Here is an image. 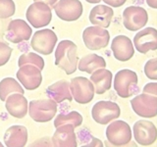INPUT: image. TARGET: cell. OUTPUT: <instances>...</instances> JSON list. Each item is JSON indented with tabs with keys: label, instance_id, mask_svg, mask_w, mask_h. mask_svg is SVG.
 I'll return each mask as SVG.
<instances>
[{
	"label": "cell",
	"instance_id": "83f0119b",
	"mask_svg": "<svg viewBox=\"0 0 157 147\" xmlns=\"http://www.w3.org/2000/svg\"><path fill=\"white\" fill-rule=\"evenodd\" d=\"M16 11V5L13 0H0V19L12 17Z\"/></svg>",
	"mask_w": 157,
	"mask_h": 147
},
{
	"label": "cell",
	"instance_id": "d6986e66",
	"mask_svg": "<svg viewBox=\"0 0 157 147\" xmlns=\"http://www.w3.org/2000/svg\"><path fill=\"white\" fill-rule=\"evenodd\" d=\"M28 100L22 93H13L5 100V107L11 116L23 119L28 113Z\"/></svg>",
	"mask_w": 157,
	"mask_h": 147
},
{
	"label": "cell",
	"instance_id": "5bb4252c",
	"mask_svg": "<svg viewBox=\"0 0 157 147\" xmlns=\"http://www.w3.org/2000/svg\"><path fill=\"white\" fill-rule=\"evenodd\" d=\"M17 78L26 89L34 90L41 85V70L32 64H26L20 67L17 72Z\"/></svg>",
	"mask_w": 157,
	"mask_h": 147
},
{
	"label": "cell",
	"instance_id": "484cf974",
	"mask_svg": "<svg viewBox=\"0 0 157 147\" xmlns=\"http://www.w3.org/2000/svg\"><path fill=\"white\" fill-rule=\"evenodd\" d=\"M82 117L78 112L72 111L68 114H59L54 120V126L58 127L62 125H71L74 127H78L82 125Z\"/></svg>",
	"mask_w": 157,
	"mask_h": 147
},
{
	"label": "cell",
	"instance_id": "ba28073f",
	"mask_svg": "<svg viewBox=\"0 0 157 147\" xmlns=\"http://www.w3.org/2000/svg\"><path fill=\"white\" fill-rule=\"evenodd\" d=\"M57 40L58 38L56 33L52 29L45 28L33 33L31 46L34 51L38 52L39 54L49 55L53 52Z\"/></svg>",
	"mask_w": 157,
	"mask_h": 147
},
{
	"label": "cell",
	"instance_id": "4316f807",
	"mask_svg": "<svg viewBox=\"0 0 157 147\" xmlns=\"http://www.w3.org/2000/svg\"><path fill=\"white\" fill-rule=\"evenodd\" d=\"M26 64H32V65L37 67L39 70H43L44 68V60L42 59V57H40L36 53L29 52L20 56L18 66L21 67L23 65H26Z\"/></svg>",
	"mask_w": 157,
	"mask_h": 147
},
{
	"label": "cell",
	"instance_id": "1f68e13d",
	"mask_svg": "<svg viewBox=\"0 0 157 147\" xmlns=\"http://www.w3.org/2000/svg\"><path fill=\"white\" fill-rule=\"evenodd\" d=\"M103 2H105L107 5H109L110 7H114V8H118L123 6L127 0H102Z\"/></svg>",
	"mask_w": 157,
	"mask_h": 147
},
{
	"label": "cell",
	"instance_id": "f546056e",
	"mask_svg": "<svg viewBox=\"0 0 157 147\" xmlns=\"http://www.w3.org/2000/svg\"><path fill=\"white\" fill-rule=\"evenodd\" d=\"M12 54V48L7 43L0 41V67L6 65Z\"/></svg>",
	"mask_w": 157,
	"mask_h": 147
},
{
	"label": "cell",
	"instance_id": "836d02e7",
	"mask_svg": "<svg viewBox=\"0 0 157 147\" xmlns=\"http://www.w3.org/2000/svg\"><path fill=\"white\" fill-rule=\"evenodd\" d=\"M146 3L152 9L157 8V0H146Z\"/></svg>",
	"mask_w": 157,
	"mask_h": 147
},
{
	"label": "cell",
	"instance_id": "4dcf8cb0",
	"mask_svg": "<svg viewBox=\"0 0 157 147\" xmlns=\"http://www.w3.org/2000/svg\"><path fill=\"white\" fill-rule=\"evenodd\" d=\"M144 93H147V94H151L157 96V83L156 82H150L144 87Z\"/></svg>",
	"mask_w": 157,
	"mask_h": 147
},
{
	"label": "cell",
	"instance_id": "6da1fadb",
	"mask_svg": "<svg viewBox=\"0 0 157 147\" xmlns=\"http://www.w3.org/2000/svg\"><path fill=\"white\" fill-rule=\"evenodd\" d=\"M77 50V45L71 40H62L57 45L55 50V65L67 75H72L78 69V58Z\"/></svg>",
	"mask_w": 157,
	"mask_h": 147
},
{
	"label": "cell",
	"instance_id": "52a82bcc",
	"mask_svg": "<svg viewBox=\"0 0 157 147\" xmlns=\"http://www.w3.org/2000/svg\"><path fill=\"white\" fill-rule=\"evenodd\" d=\"M85 45L90 50H100L105 48L110 41V33L101 27L92 26L86 28L82 32Z\"/></svg>",
	"mask_w": 157,
	"mask_h": 147
},
{
	"label": "cell",
	"instance_id": "30bf717a",
	"mask_svg": "<svg viewBox=\"0 0 157 147\" xmlns=\"http://www.w3.org/2000/svg\"><path fill=\"white\" fill-rule=\"evenodd\" d=\"M148 22V14L146 10L139 6H129L123 12L124 27L131 32L140 31Z\"/></svg>",
	"mask_w": 157,
	"mask_h": 147
},
{
	"label": "cell",
	"instance_id": "2e32d148",
	"mask_svg": "<svg viewBox=\"0 0 157 147\" xmlns=\"http://www.w3.org/2000/svg\"><path fill=\"white\" fill-rule=\"evenodd\" d=\"M134 44L137 51L145 54L150 50L157 49V29L145 28L137 32L134 37Z\"/></svg>",
	"mask_w": 157,
	"mask_h": 147
},
{
	"label": "cell",
	"instance_id": "8fae6325",
	"mask_svg": "<svg viewBox=\"0 0 157 147\" xmlns=\"http://www.w3.org/2000/svg\"><path fill=\"white\" fill-rule=\"evenodd\" d=\"M131 105L136 115L142 118H154L157 115V96L141 93L131 100Z\"/></svg>",
	"mask_w": 157,
	"mask_h": 147
},
{
	"label": "cell",
	"instance_id": "7c38bea8",
	"mask_svg": "<svg viewBox=\"0 0 157 147\" xmlns=\"http://www.w3.org/2000/svg\"><path fill=\"white\" fill-rule=\"evenodd\" d=\"M58 18L63 21L73 22L81 18L82 4L80 0H60L53 6Z\"/></svg>",
	"mask_w": 157,
	"mask_h": 147
},
{
	"label": "cell",
	"instance_id": "5b68a950",
	"mask_svg": "<svg viewBox=\"0 0 157 147\" xmlns=\"http://www.w3.org/2000/svg\"><path fill=\"white\" fill-rule=\"evenodd\" d=\"M121 115L119 105L112 101H98L92 107L91 116L97 124L108 125Z\"/></svg>",
	"mask_w": 157,
	"mask_h": 147
},
{
	"label": "cell",
	"instance_id": "ffe728a7",
	"mask_svg": "<svg viewBox=\"0 0 157 147\" xmlns=\"http://www.w3.org/2000/svg\"><path fill=\"white\" fill-rule=\"evenodd\" d=\"M28 141V130L24 126H12L5 131L4 143L7 147H24Z\"/></svg>",
	"mask_w": 157,
	"mask_h": 147
},
{
	"label": "cell",
	"instance_id": "277c9868",
	"mask_svg": "<svg viewBox=\"0 0 157 147\" xmlns=\"http://www.w3.org/2000/svg\"><path fill=\"white\" fill-rule=\"evenodd\" d=\"M26 18L33 28H39L46 27L50 24L52 19L51 7L44 2L36 1L29 6Z\"/></svg>",
	"mask_w": 157,
	"mask_h": 147
},
{
	"label": "cell",
	"instance_id": "ac0fdd59",
	"mask_svg": "<svg viewBox=\"0 0 157 147\" xmlns=\"http://www.w3.org/2000/svg\"><path fill=\"white\" fill-rule=\"evenodd\" d=\"M75 127L71 125H62L56 127L52 137V143L55 147H77V136Z\"/></svg>",
	"mask_w": 157,
	"mask_h": 147
},
{
	"label": "cell",
	"instance_id": "44dd1931",
	"mask_svg": "<svg viewBox=\"0 0 157 147\" xmlns=\"http://www.w3.org/2000/svg\"><path fill=\"white\" fill-rule=\"evenodd\" d=\"M112 73L105 68L97 69L91 73L90 81L94 87V92L96 94H103L111 88L112 85Z\"/></svg>",
	"mask_w": 157,
	"mask_h": 147
},
{
	"label": "cell",
	"instance_id": "d590c367",
	"mask_svg": "<svg viewBox=\"0 0 157 147\" xmlns=\"http://www.w3.org/2000/svg\"><path fill=\"white\" fill-rule=\"evenodd\" d=\"M2 146H3V145L1 144V142H0V147H2Z\"/></svg>",
	"mask_w": 157,
	"mask_h": 147
},
{
	"label": "cell",
	"instance_id": "4fadbf2b",
	"mask_svg": "<svg viewBox=\"0 0 157 147\" xmlns=\"http://www.w3.org/2000/svg\"><path fill=\"white\" fill-rule=\"evenodd\" d=\"M134 137L141 146H149L155 143L157 139V130L152 122L141 120L134 125Z\"/></svg>",
	"mask_w": 157,
	"mask_h": 147
},
{
	"label": "cell",
	"instance_id": "d4e9b609",
	"mask_svg": "<svg viewBox=\"0 0 157 147\" xmlns=\"http://www.w3.org/2000/svg\"><path fill=\"white\" fill-rule=\"evenodd\" d=\"M11 93H22L24 94V88L13 77H5L0 81V100L5 101L8 95Z\"/></svg>",
	"mask_w": 157,
	"mask_h": 147
},
{
	"label": "cell",
	"instance_id": "603a6c76",
	"mask_svg": "<svg viewBox=\"0 0 157 147\" xmlns=\"http://www.w3.org/2000/svg\"><path fill=\"white\" fill-rule=\"evenodd\" d=\"M46 94L56 103H61L65 100H73V96L70 90V82L67 81H59L48 86L46 89Z\"/></svg>",
	"mask_w": 157,
	"mask_h": 147
},
{
	"label": "cell",
	"instance_id": "e0dca14e",
	"mask_svg": "<svg viewBox=\"0 0 157 147\" xmlns=\"http://www.w3.org/2000/svg\"><path fill=\"white\" fill-rule=\"evenodd\" d=\"M111 49L114 57L121 62L129 61L134 57L135 49L131 39L126 36H118L113 38Z\"/></svg>",
	"mask_w": 157,
	"mask_h": 147
},
{
	"label": "cell",
	"instance_id": "d6a6232c",
	"mask_svg": "<svg viewBox=\"0 0 157 147\" xmlns=\"http://www.w3.org/2000/svg\"><path fill=\"white\" fill-rule=\"evenodd\" d=\"M34 2H36V1H40V2H44V3H46L49 7H53L54 5H55V3L58 1V0H33Z\"/></svg>",
	"mask_w": 157,
	"mask_h": 147
},
{
	"label": "cell",
	"instance_id": "7a4b0ae2",
	"mask_svg": "<svg viewBox=\"0 0 157 147\" xmlns=\"http://www.w3.org/2000/svg\"><path fill=\"white\" fill-rule=\"evenodd\" d=\"M57 112V104L52 99L33 100L29 104V113L32 119L37 123H46L52 120Z\"/></svg>",
	"mask_w": 157,
	"mask_h": 147
},
{
	"label": "cell",
	"instance_id": "3957f363",
	"mask_svg": "<svg viewBox=\"0 0 157 147\" xmlns=\"http://www.w3.org/2000/svg\"><path fill=\"white\" fill-rule=\"evenodd\" d=\"M137 75L132 70H121L115 76L114 88L118 96L122 98H129L136 90Z\"/></svg>",
	"mask_w": 157,
	"mask_h": 147
},
{
	"label": "cell",
	"instance_id": "9a60e30c",
	"mask_svg": "<svg viewBox=\"0 0 157 147\" xmlns=\"http://www.w3.org/2000/svg\"><path fill=\"white\" fill-rule=\"evenodd\" d=\"M33 29L24 20L16 19L9 23L6 38L12 43H20L23 41H28L32 36Z\"/></svg>",
	"mask_w": 157,
	"mask_h": 147
},
{
	"label": "cell",
	"instance_id": "cb8c5ba5",
	"mask_svg": "<svg viewBox=\"0 0 157 147\" xmlns=\"http://www.w3.org/2000/svg\"><path fill=\"white\" fill-rule=\"evenodd\" d=\"M106 61L105 59L97 55V54H87L85 57H82L78 62L77 68L81 72H85L87 74L93 73L97 69L105 68Z\"/></svg>",
	"mask_w": 157,
	"mask_h": 147
},
{
	"label": "cell",
	"instance_id": "9c48e42d",
	"mask_svg": "<svg viewBox=\"0 0 157 147\" xmlns=\"http://www.w3.org/2000/svg\"><path fill=\"white\" fill-rule=\"evenodd\" d=\"M72 96L78 104H87L94 96V87L92 82L85 77H74L70 82Z\"/></svg>",
	"mask_w": 157,
	"mask_h": 147
},
{
	"label": "cell",
	"instance_id": "f1b7e54d",
	"mask_svg": "<svg viewBox=\"0 0 157 147\" xmlns=\"http://www.w3.org/2000/svg\"><path fill=\"white\" fill-rule=\"evenodd\" d=\"M144 74L145 76L152 81L157 80V59L153 58L147 61L144 66Z\"/></svg>",
	"mask_w": 157,
	"mask_h": 147
},
{
	"label": "cell",
	"instance_id": "e575fe53",
	"mask_svg": "<svg viewBox=\"0 0 157 147\" xmlns=\"http://www.w3.org/2000/svg\"><path fill=\"white\" fill-rule=\"evenodd\" d=\"M86 2L88 3H91V4H94V3H99L101 0H86Z\"/></svg>",
	"mask_w": 157,
	"mask_h": 147
},
{
	"label": "cell",
	"instance_id": "8992f818",
	"mask_svg": "<svg viewBox=\"0 0 157 147\" xmlns=\"http://www.w3.org/2000/svg\"><path fill=\"white\" fill-rule=\"evenodd\" d=\"M106 137L113 146L127 145L132 139L131 126L121 120L112 122L106 129Z\"/></svg>",
	"mask_w": 157,
	"mask_h": 147
},
{
	"label": "cell",
	"instance_id": "7402d4cb",
	"mask_svg": "<svg viewBox=\"0 0 157 147\" xmlns=\"http://www.w3.org/2000/svg\"><path fill=\"white\" fill-rule=\"evenodd\" d=\"M114 11L113 9L106 5H97L93 7L90 13V21L92 24L101 28L110 27Z\"/></svg>",
	"mask_w": 157,
	"mask_h": 147
}]
</instances>
